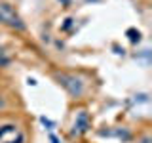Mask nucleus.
<instances>
[{"instance_id":"4","label":"nucleus","mask_w":152,"mask_h":143,"mask_svg":"<svg viewBox=\"0 0 152 143\" xmlns=\"http://www.w3.org/2000/svg\"><path fill=\"white\" fill-rule=\"evenodd\" d=\"M91 128V120H89V114L88 111H80L78 114H76L74 122H72V130H70V136L72 137H80L84 136L86 132Z\"/></svg>"},{"instance_id":"6","label":"nucleus","mask_w":152,"mask_h":143,"mask_svg":"<svg viewBox=\"0 0 152 143\" xmlns=\"http://www.w3.org/2000/svg\"><path fill=\"white\" fill-rule=\"evenodd\" d=\"M150 141H152V139H150V136H148V133H145V136H142L137 143H150Z\"/></svg>"},{"instance_id":"5","label":"nucleus","mask_w":152,"mask_h":143,"mask_svg":"<svg viewBox=\"0 0 152 143\" xmlns=\"http://www.w3.org/2000/svg\"><path fill=\"white\" fill-rule=\"evenodd\" d=\"M12 63V55L8 54V50L4 46H0V69H6Z\"/></svg>"},{"instance_id":"2","label":"nucleus","mask_w":152,"mask_h":143,"mask_svg":"<svg viewBox=\"0 0 152 143\" xmlns=\"http://www.w3.org/2000/svg\"><path fill=\"white\" fill-rule=\"evenodd\" d=\"M0 25H6L13 31H25V23L15 8L8 2H0Z\"/></svg>"},{"instance_id":"7","label":"nucleus","mask_w":152,"mask_h":143,"mask_svg":"<svg viewBox=\"0 0 152 143\" xmlns=\"http://www.w3.org/2000/svg\"><path fill=\"white\" fill-rule=\"evenodd\" d=\"M51 143H59V139H57L55 136H51Z\"/></svg>"},{"instance_id":"3","label":"nucleus","mask_w":152,"mask_h":143,"mask_svg":"<svg viewBox=\"0 0 152 143\" xmlns=\"http://www.w3.org/2000/svg\"><path fill=\"white\" fill-rule=\"evenodd\" d=\"M0 143H25V132L15 122L0 124Z\"/></svg>"},{"instance_id":"1","label":"nucleus","mask_w":152,"mask_h":143,"mask_svg":"<svg viewBox=\"0 0 152 143\" xmlns=\"http://www.w3.org/2000/svg\"><path fill=\"white\" fill-rule=\"evenodd\" d=\"M55 80L69 92L72 99H80L86 94V80L76 73H69V71H57L53 73Z\"/></svg>"}]
</instances>
